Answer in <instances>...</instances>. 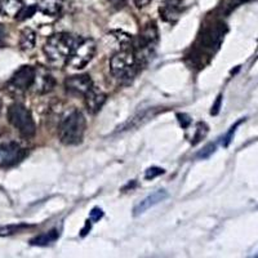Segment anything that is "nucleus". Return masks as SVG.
<instances>
[{"mask_svg":"<svg viewBox=\"0 0 258 258\" xmlns=\"http://www.w3.org/2000/svg\"><path fill=\"white\" fill-rule=\"evenodd\" d=\"M109 3L111 4V6L114 7V8L120 9V8H123L124 6H125L126 0H109Z\"/></svg>","mask_w":258,"mask_h":258,"instance_id":"27","label":"nucleus"},{"mask_svg":"<svg viewBox=\"0 0 258 258\" xmlns=\"http://www.w3.org/2000/svg\"><path fill=\"white\" fill-rule=\"evenodd\" d=\"M79 41L80 39H78L75 35H71L68 32H58L48 38L43 50L49 63L61 66L68 62L71 52Z\"/></svg>","mask_w":258,"mask_h":258,"instance_id":"1","label":"nucleus"},{"mask_svg":"<svg viewBox=\"0 0 258 258\" xmlns=\"http://www.w3.org/2000/svg\"><path fill=\"white\" fill-rule=\"evenodd\" d=\"M36 43V34L35 31L30 27H26L21 31L20 35V48L25 52L27 50H31L32 48L35 47Z\"/></svg>","mask_w":258,"mask_h":258,"instance_id":"16","label":"nucleus"},{"mask_svg":"<svg viewBox=\"0 0 258 258\" xmlns=\"http://www.w3.org/2000/svg\"><path fill=\"white\" fill-rule=\"evenodd\" d=\"M167 198H168V192L165 190L155 191V192H153L151 195L145 198L144 200H141V202L138 203L137 206L133 208V216H135V217L141 216V214H144L145 212L149 211L150 208H153V207L160 204L161 202H164Z\"/></svg>","mask_w":258,"mask_h":258,"instance_id":"10","label":"nucleus"},{"mask_svg":"<svg viewBox=\"0 0 258 258\" xmlns=\"http://www.w3.org/2000/svg\"><path fill=\"white\" fill-rule=\"evenodd\" d=\"M207 133H208V125H207L206 123H203V121H200V123L197 124V129H195V135H194V141H192V145H197L198 142H200L203 140V138L206 137Z\"/></svg>","mask_w":258,"mask_h":258,"instance_id":"19","label":"nucleus"},{"mask_svg":"<svg viewBox=\"0 0 258 258\" xmlns=\"http://www.w3.org/2000/svg\"><path fill=\"white\" fill-rule=\"evenodd\" d=\"M163 173H164V169H161V168H158V167H151L146 170V173H145V178L153 179Z\"/></svg>","mask_w":258,"mask_h":258,"instance_id":"23","label":"nucleus"},{"mask_svg":"<svg viewBox=\"0 0 258 258\" xmlns=\"http://www.w3.org/2000/svg\"><path fill=\"white\" fill-rule=\"evenodd\" d=\"M25 3L22 0H2L0 2V11L7 17H16L24 9Z\"/></svg>","mask_w":258,"mask_h":258,"instance_id":"15","label":"nucleus"},{"mask_svg":"<svg viewBox=\"0 0 258 258\" xmlns=\"http://www.w3.org/2000/svg\"><path fill=\"white\" fill-rule=\"evenodd\" d=\"M92 87H93V83H92V79L88 74L74 75V77L68 78L66 82H64L66 91L73 94H82V96H84Z\"/></svg>","mask_w":258,"mask_h":258,"instance_id":"9","label":"nucleus"},{"mask_svg":"<svg viewBox=\"0 0 258 258\" xmlns=\"http://www.w3.org/2000/svg\"><path fill=\"white\" fill-rule=\"evenodd\" d=\"M63 0H38L39 12L47 16H57L62 11Z\"/></svg>","mask_w":258,"mask_h":258,"instance_id":"14","label":"nucleus"},{"mask_svg":"<svg viewBox=\"0 0 258 258\" xmlns=\"http://www.w3.org/2000/svg\"><path fill=\"white\" fill-rule=\"evenodd\" d=\"M85 97V106H87V110H88L91 114H97L102 109L103 103L106 102V93L103 91H101L100 88L97 87H92L87 93L84 94Z\"/></svg>","mask_w":258,"mask_h":258,"instance_id":"11","label":"nucleus"},{"mask_svg":"<svg viewBox=\"0 0 258 258\" xmlns=\"http://www.w3.org/2000/svg\"><path fill=\"white\" fill-rule=\"evenodd\" d=\"M241 121H243V120L238 121V123H235L234 125H232L231 128H230L229 132L226 133V136H225V137H223V147H227V146H229L230 142L232 141V137H234V135H235V131H236V128H238V126L240 125Z\"/></svg>","mask_w":258,"mask_h":258,"instance_id":"21","label":"nucleus"},{"mask_svg":"<svg viewBox=\"0 0 258 258\" xmlns=\"http://www.w3.org/2000/svg\"><path fill=\"white\" fill-rule=\"evenodd\" d=\"M96 49L97 45L93 39H80L79 43L71 52L66 64L73 70H82L93 59Z\"/></svg>","mask_w":258,"mask_h":258,"instance_id":"5","label":"nucleus"},{"mask_svg":"<svg viewBox=\"0 0 258 258\" xmlns=\"http://www.w3.org/2000/svg\"><path fill=\"white\" fill-rule=\"evenodd\" d=\"M221 103H222V96H218L217 100H216V102H214V105L212 106V111L211 114L212 115H217L218 112H220V109H221Z\"/></svg>","mask_w":258,"mask_h":258,"instance_id":"26","label":"nucleus"},{"mask_svg":"<svg viewBox=\"0 0 258 258\" xmlns=\"http://www.w3.org/2000/svg\"><path fill=\"white\" fill-rule=\"evenodd\" d=\"M85 128H87V121H85L84 115L78 110H74L68 116L63 117V120L59 124V141L68 146L80 144L84 137Z\"/></svg>","mask_w":258,"mask_h":258,"instance_id":"2","label":"nucleus"},{"mask_svg":"<svg viewBox=\"0 0 258 258\" xmlns=\"http://www.w3.org/2000/svg\"><path fill=\"white\" fill-rule=\"evenodd\" d=\"M25 156V150L17 142H7L0 145V168L17 164Z\"/></svg>","mask_w":258,"mask_h":258,"instance_id":"7","label":"nucleus"},{"mask_svg":"<svg viewBox=\"0 0 258 258\" xmlns=\"http://www.w3.org/2000/svg\"><path fill=\"white\" fill-rule=\"evenodd\" d=\"M8 120L25 137H32L36 132L32 115L22 103H13L8 109Z\"/></svg>","mask_w":258,"mask_h":258,"instance_id":"4","label":"nucleus"},{"mask_svg":"<svg viewBox=\"0 0 258 258\" xmlns=\"http://www.w3.org/2000/svg\"><path fill=\"white\" fill-rule=\"evenodd\" d=\"M216 151V144H208L204 149L198 154V158L199 159H208L212 154Z\"/></svg>","mask_w":258,"mask_h":258,"instance_id":"22","label":"nucleus"},{"mask_svg":"<svg viewBox=\"0 0 258 258\" xmlns=\"http://www.w3.org/2000/svg\"><path fill=\"white\" fill-rule=\"evenodd\" d=\"M158 36L159 34L155 22H149L147 25H145L141 31V35L138 38L136 49L133 50L138 64L141 61H146L150 58L153 50L155 49L156 43H158Z\"/></svg>","mask_w":258,"mask_h":258,"instance_id":"6","label":"nucleus"},{"mask_svg":"<svg viewBox=\"0 0 258 258\" xmlns=\"http://www.w3.org/2000/svg\"><path fill=\"white\" fill-rule=\"evenodd\" d=\"M109 35L116 39L117 43L120 45H123V47H126V45H129L132 43V36L129 35V34H126V32L120 31V30H114V31L110 32Z\"/></svg>","mask_w":258,"mask_h":258,"instance_id":"18","label":"nucleus"},{"mask_svg":"<svg viewBox=\"0 0 258 258\" xmlns=\"http://www.w3.org/2000/svg\"><path fill=\"white\" fill-rule=\"evenodd\" d=\"M36 11H38V8H36V7H34V6L26 7V6H25L24 9H22V11L20 12V15L17 16V20H20V21L27 20V18H30L31 16H34V13H35Z\"/></svg>","mask_w":258,"mask_h":258,"instance_id":"20","label":"nucleus"},{"mask_svg":"<svg viewBox=\"0 0 258 258\" xmlns=\"http://www.w3.org/2000/svg\"><path fill=\"white\" fill-rule=\"evenodd\" d=\"M181 0H163L160 7H159L160 17L165 22H170V24H173V22H176L178 20L179 15H181Z\"/></svg>","mask_w":258,"mask_h":258,"instance_id":"12","label":"nucleus"},{"mask_svg":"<svg viewBox=\"0 0 258 258\" xmlns=\"http://www.w3.org/2000/svg\"><path fill=\"white\" fill-rule=\"evenodd\" d=\"M54 84H56V82L45 69H35V79H34L32 87L35 88L36 93H48V92L52 91Z\"/></svg>","mask_w":258,"mask_h":258,"instance_id":"13","label":"nucleus"},{"mask_svg":"<svg viewBox=\"0 0 258 258\" xmlns=\"http://www.w3.org/2000/svg\"><path fill=\"white\" fill-rule=\"evenodd\" d=\"M236 2H238V3H241V2H244V0H236Z\"/></svg>","mask_w":258,"mask_h":258,"instance_id":"30","label":"nucleus"},{"mask_svg":"<svg viewBox=\"0 0 258 258\" xmlns=\"http://www.w3.org/2000/svg\"><path fill=\"white\" fill-rule=\"evenodd\" d=\"M89 222H91V221H87V225H85V229L82 231L83 236H84V235L87 234V231H88V230H91V223H89Z\"/></svg>","mask_w":258,"mask_h":258,"instance_id":"29","label":"nucleus"},{"mask_svg":"<svg viewBox=\"0 0 258 258\" xmlns=\"http://www.w3.org/2000/svg\"><path fill=\"white\" fill-rule=\"evenodd\" d=\"M35 79V69L32 66H22L9 80V85L17 92H25L31 88Z\"/></svg>","mask_w":258,"mask_h":258,"instance_id":"8","label":"nucleus"},{"mask_svg":"<svg viewBox=\"0 0 258 258\" xmlns=\"http://www.w3.org/2000/svg\"><path fill=\"white\" fill-rule=\"evenodd\" d=\"M102 217L103 211L101 208H93L91 214H89V220H91V222H97V221H100Z\"/></svg>","mask_w":258,"mask_h":258,"instance_id":"24","label":"nucleus"},{"mask_svg":"<svg viewBox=\"0 0 258 258\" xmlns=\"http://www.w3.org/2000/svg\"><path fill=\"white\" fill-rule=\"evenodd\" d=\"M132 2L135 3V6L137 7V8H144V7H146L151 0H132Z\"/></svg>","mask_w":258,"mask_h":258,"instance_id":"28","label":"nucleus"},{"mask_svg":"<svg viewBox=\"0 0 258 258\" xmlns=\"http://www.w3.org/2000/svg\"><path fill=\"white\" fill-rule=\"evenodd\" d=\"M110 71L112 77L120 83H131L138 71V62L133 50H119L110 59Z\"/></svg>","mask_w":258,"mask_h":258,"instance_id":"3","label":"nucleus"},{"mask_svg":"<svg viewBox=\"0 0 258 258\" xmlns=\"http://www.w3.org/2000/svg\"><path fill=\"white\" fill-rule=\"evenodd\" d=\"M177 117H178V121L179 124L182 125V128H187L191 123V119L188 115L186 114H177Z\"/></svg>","mask_w":258,"mask_h":258,"instance_id":"25","label":"nucleus"},{"mask_svg":"<svg viewBox=\"0 0 258 258\" xmlns=\"http://www.w3.org/2000/svg\"><path fill=\"white\" fill-rule=\"evenodd\" d=\"M59 238V232L57 230H50V231L44 232V234L39 235L36 238L32 239L30 243L31 245H38V246H47L49 244L54 243L57 239Z\"/></svg>","mask_w":258,"mask_h":258,"instance_id":"17","label":"nucleus"}]
</instances>
